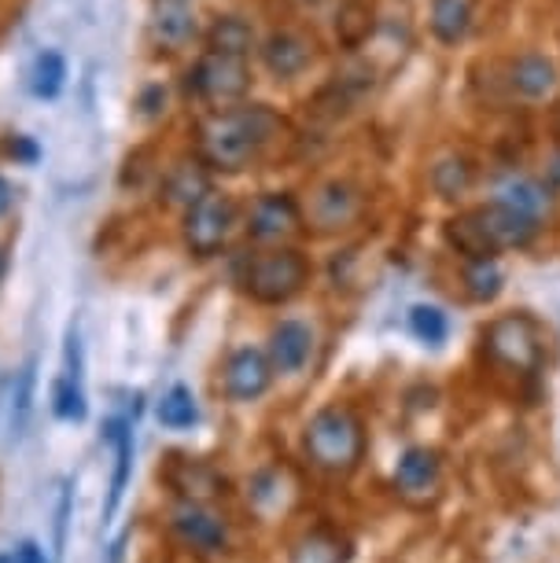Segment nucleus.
Wrapping results in <instances>:
<instances>
[{"label":"nucleus","instance_id":"obj_1","mask_svg":"<svg viewBox=\"0 0 560 563\" xmlns=\"http://www.w3.org/2000/svg\"><path fill=\"white\" fill-rule=\"evenodd\" d=\"M281 114L266 103H232L199 122V163L215 174H240L255 166L281 133Z\"/></svg>","mask_w":560,"mask_h":563},{"label":"nucleus","instance_id":"obj_2","mask_svg":"<svg viewBox=\"0 0 560 563\" xmlns=\"http://www.w3.org/2000/svg\"><path fill=\"white\" fill-rule=\"evenodd\" d=\"M538 229H542L538 221L516 214L513 207L491 199V203L458 210L442 225V236H447V243L464 262H498L502 254L531 247Z\"/></svg>","mask_w":560,"mask_h":563},{"label":"nucleus","instance_id":"obj_3","mask_svg":"<svg viewBox=\"0 0 560 563\" xmlns=\"http://www.w3.org/2000/svg\"><path fill=\"white\" fill-rule=\"evenodd\" d=\"M303 453L317 472L347 479L365 461V423L351 406H325L306 420Z\"/></svg>","mask_w":560,"mask_h":563},{"label":"nucleus","instance_id":"obj_4","mask_svg":"<svg viewBox=\"0 0 560 563\" xmlns=\"http://www.w3.org/2000/svg\"><path fill=\"white\" fill-rule=\"evenodd\" d=\"M483 357L498 372L535 379L546 365V332L527 310L498 313L483 328Z\"/></svg>","mask_w":560,"mask_h":563},{"label":"nucleus","instance_id":"obj_5","mask_svg":"<svg viewBox=\"0 0 560 563\" xmlns=\"http://www.w3.org/2000/svg\"><path fill=\"white\" fill-rule=\"evenodd\" d=\"M310 284V262L295 247H270L244 265V291L262 306H284Z\"/></svg>","mask_w":560,"mask_h":563},{"label":"nucleus","instance_id":"obj_6","mask_svg":"<svg viewBox=\"0 0 560 563\" xmlns=\"http://www.w3.org/2000/svg\"><path fill=\"white\" fill-rule=\"evenodd\" d=\"M188 89L204 103L232 108V103L244 100V92L251 89V63L248 56H237V52L207 48L204 56L196 59V67L188 70Z\"/></svg>","mask_w":560,"mask_h":563},{"label":"nucleus","instance_id":"obj_7","mask_svg":"<svg viewBox=\"0 0 560 563\" xmlns=\"http://www.w3.org/2000/svg\"><path fill=\"white\" fill-rule=\"evenodd\" d=\"M237 225V203L226 192H210L185 210V243L196 258H215Z\"/></svg>","mask_w":560,"mask_h":563},{"label":"nucleus","instance_id":"obj_8","mask_svg":"<svg viewBox=\"0 0 560 563\" xmlns=\"http://www.w3.org/2000/svg\"><path fill=\"white\" fill-rule=\"evenodd\" d=\"M442 479H447V467H442L439 450L409 445V450L398 456L395 475H391V486H395V494L403 505L431 508L442 497Z\"/></svg>","mask_w":560,"mask_h":563},{"label":"nucleus","instance_id":"obj_9","mask_svg":"<svg viewBox=\"0 0 560 563\" xmlns=\"http://www.w3.org/2000/svg\"><path fill=\"white\" fill-rule=\"evenodd\" d=\"M362 210H365V199L354 185H347V180H325V185H317L310 199H306L303 225L321 232V236H332V232L358 225Z\"/></svg>","mask_w":560,"mask_h":563},{"label":"nucleus","instance_id":"obj_10","mask_svg":"<svg viewBox=\"0 0 560 563\" xmlns=\"http://www.w3.org/2000/svg\"><path fill=\"white\" fill-rule=\"evenodd\" d=\"M303 229V207L288 192H266L251 207L248 232L262 247H288V240L299 236Z\"/></svg>","mask_w":560,"mask_h":563},{"label":"nucleus","instance_id":"obj_11","mask_svg":"<svg viewBox=\"0 0 560 563\" xmlns=\"http://www.w3.org/2000/svg\"><path fill=\"white\" fill-rule=\"evenodd\" d=\"M171 527L174 534L182 538V545H188L199 556H218V552L229 549V527L218 512H210L207 505L196 501H182L171 512Z\"/></svg>","mask_w":560,"mask_h":563},{"label":"nucleus","instance_id":"obj_12","mask_svg":"<svg viewBox=\"0 0 560 563\" xmlns=\"http://www.w3.org/2000/svg\"><path fill=\"white\" fill-rule=\"evenodd\" d=\"M273 384V365L266 350L255 346H240L232 350L226 361V372H221V387L232 401H259Z\"/></svg>","mask_w":560,"mask_h":563},{"label":"nucleus","instance_id":"obj_13","mask_svg":"<svg viewBox=\"0 0 560 563\" xmlns=\"http://www.w3.org/2000/svg\"><path fill=\"white\" fill-rule=\"evenodd\" d=\"M314 56H317L314 37L299 34V30H273L266 37V45H262V63H266V70L281 81H292L310 70Z\"/></svg>","mask_w":560,"mask_h":563},{"label":"nucleus","instance_id":"obj_14","mask_svg":"<svg viewBox=\"0 0 560 563\" xmlns=\"http://www.w3.org/2000/svg\"><path fill=\"white\" fill-rule=\"evenodd\" d=\"M266 354H270L273 372L292 376V372H299L314 354V328L303 324V321H292V317H288V321H281V324H273Z\"/></svg>","mask_w":560,"mask_h":563},{"label":"nucleus","instance_id":"obj_15","mask_svg":"<svg viewBox=\"0 0 560 563\" xmlns=\"http://www.w3.org/2000/svg\"><path fill=\"white\" fill-rule=\"evenodd\" d=\"M494 199L505 207H513L516 214L531 218V221H542L553 214V192L542 185L538 177H527V174H509L502 180L498 188H494Z\"/></svg>","mask_w":560,"mask_h":563},{"label":"nucleus","instance_id":"obj_16","mask_svg":"<svg viewBox=\"0 0 560 563\" xmlns=\"http://www.w3.org/2000/svg\"><path fill=\"white\" fill-rule=\"evenodd\" d=\"M509 89L520 100H546L557 89V63L542 52H520L509 63Z\"/></svg>","mask_w":560,"mask_h":563},{"label":"nucleus","instance_id":"obj_17","mask_svg":"<svg viewBox=\"0 0 560 563\" xmlns=\"http://www.w3.org/2000/svg\"><path fill=\"white\" fill-rule=\"evenodd\" d=\"M152 34L158 45L166 48H185L196 37V15L188 0H155L152 12Z\"/></svg>","mask_w":560,"mask_h":563},{"label":"nucleus","instance_id":"obj_18","mask_svg":"<svg viewBox=\"0 0 560 563\" xmlns=\"http://www.w3.org/2000/svg\"><path fill=\"white\" fill-rule=\"evenodd\" d=\"M475 4H480V0H431V8H428L431 37H436L439 45H461L472 30Z\"/></svg>","mask_w":560,"mask_h":563},{"label":"nucleus","instance_id":"obj_19","mask_svg":"<svg viewBox=\"0 0 560 563\" xmlns=\"http://www.w3.org/2000/svg\"><path fill=\"white\" fill-rule=\"evenodd\" d=\"M354 549L340 530L314 527L292 545V563H351Z\"/></svg>","mask_w":560,"mask_h":563},{"label":"nucleus","instance_id":"obj_20","mask_svg":"<svg viewBox=\"0 0 560 563\" xmlns=\"http://www.w3.org/2000/svg\"><path fill=\"white\" fill-rule=\"evenodd\" d=\"M171 486L182 494V501H196V505H207L210 497L221 494L226 479L215 472L210 464H199V461H185V456H174V472H171Z\"/></svg>","mask_w":560,"mask_h":563},{"label":"nucleus","instance_id":"obj_21","mask_svg":"<svg viewBox=\"0 0 560 563\" xmlns=\"http://www.w3.org/2000/svg\"><path fill=\"white\" fill-rule=\"evenodd\" d=\"M251 45H255V30H251L244 19L237 15H221L215 19L207 34V48L215 52H237V56H251Z\"/></svg>","mask_w":560,"mask_h":563},{"label":"nucleus","instance_id":"obj_22","mask_svg":"<svg viewBox=\"0 0 560 563\" xmlns=\"http://www.w3.org/2000/svg\"><path fill=\"white\" fill-rule=\"evenodd\" d=\"M199 166L204 163H182L174 169V177L166 180V199H171V203H185V210H188L196 199H204L210 192L207 174Z\"/></svg>","mask_w":560,"mask_h":563},{"label":"nucleus","instance_id":"obj_23","mask_svg":"<svg viewBox=\"0 0 560 563\" xmlns=\"http://www.w3.org/2000/svg\"><path fill=\"white\" fill-rule=\"evenodd\" d=\"M475 180V169L469 158H447V163H439L431 169V188L439 192V199H458L472 188Z\"/></svg>","mask_w":560,"mask_h":563},{"label":"nucleus","instance_id":"obj_24","mask_svg":"<svg viewBox=\"0 0 560 563\" xmlns=\"http://www.w3.org/2000/svg\"><path fill=\"white\" fill-rule=\"evenodd\" d=\"M502 269L498 262H464V291L472 302H494L502 291Z\"/></svg>","mask_w":560,"mask_h":563},{"label":"nucleus","instance_id":"obj_25","mask_svg":"<svg viewBox=\"0 0 560 563\" xmlns=\"http://www.w3.org/2000/svg\"><path fill=\"white\" fill-rule=\"evenodd\" d=\"M336 30L351 48L362 45L369 30H373V4L369 0H343V8L336 12Z\"/></svg>","mask_w":560,"mask_h":563},{"label":"nucleus","instance_id":"obj_26","mask_svg":"<svg viewBox=\"0 0 560 563\" xmlns=\"http://www.w3.org/2000/svg\"><path fill=\"white\" fill-rule=\"evenodd\" d=\"M196 420H199V406L188 387H174L171 395L158 401V423H163V428L182 431V428H193Z\"/></svg>","mask_w":560,"mask_h":563},{"label":"nucleus","instance_id":"obj_27","mask_svg":"<svg viewBox=\"0 0 560 563\" xmlns=\"http://www.w3.org/2000/svg\"><path fill=\"white\" fill-rule=\"evenodd\" d=\"M63 81H67V63H63V56L59 52H41L34 63V81H30L34 97H41V100L59 97Z\"/></svg>","mask_w":560,"mask_h":563},{"label":"nucleus","instance_id":"obj_28","mask_svg":"<svg viewBox=\"0 0 560 563\" xmlns=\"http://www.w3.org/2000/svg\"><path fill=\"white\" fill-rule=\"evenodd\" d=\"M409 328H414V335L420 343L439 346L450 332V321L439 306H414V310H409Z\"/></svg>","mask_w":560,"mask_h":563},{"label":"nucleus","instance_id":"obj_29","mask_svg":"<svg viewBox=\"0 0 560 563\" xmlns=\"http://www.w3.org/2000/svg\"><path fill=\"white\" fill-rule=\"evenodd\" d=\"M130 464H133V439L130 434H119V453H114V479H111V494H108V508L103 516H114V508L122 505V494H125V483H130Z\"/></svg>","mask_w":560,"mask_h":563},{"label":"nucleus","instance_id":"obj_30","mask_svg":"<svg viewBox=\"0 0 560 563\" xmlns=\"http://www.w3.org/2000/svg\"><path fill=\"white\" fill-rule=\"evenodd\" d=\"M56 417L63 420H81L86 417V398H81V379H70L63 376L59 387H56Z\"/></svg>","mask_w":560,"mask_h":563},{"label":"nucleus","instance_id":"obj_31","mask_svg":"<svg viewBox=\"0 0 560 563\" xmlns=\"http://www.w3.org/2000/svg\"><path fill=\"white\" fill-rule=\"evenodd\" d=\"M30 387H34V368H23V376H19V387H15V406H12V428L15 431L26 428V417H30Z\"/></svg>","mask_w":560,"mask_h":563},{"label":"nucleus","instance_id":"obj_32","mask_svg":"<svg viewBox=\"0 0 560 563\" xmlns=\"http://www.w3.org/2000/svg\"><path fill=\"white\" fill-rule=\"evenodd\" d=\"M15 563H48V560H45V552H41L37 541H23L15 552Z\"/></svg>","mask_w":560,"mask_h":563},{"label":"nucleus","instance_id":"obj_33","mask_svg":"<svg viewBox=\"0 0 560 563\" xmlns=\"http://www.w3.org/2000/svg\"><path fill=\"white\" fill-rule=\"evenodd\" d=\"M8 207H12V185H8V180L0 177V218L8 214Z\"/></svg>","mask_w":560,"mask_h":563},{"label":"nucleus","instance_id":"obj_34","mask_svg":"<svg viewBox=\"0 0 560 563\" xmlns=\"http://www.w3.org/2000/svg\"><path fill=\"white\" fill-rule=\"evenodd\" d=\"M553 133L560 136V100H557V108H553Z\"/></svg>","mask_w":560,"mask_h":563},{"label":"nucleus","instance_id":"obj_35","mask_svg":"<svg viewBox=\"0 0 560 563\" xmlns=\"http://www.w3.org/2000/svg\"><path fill=\"white\" fill-rule=\"evenodd\" d=\"M0 276H4V254H0Z\"/></svg>","mask_w":560,"mask_h":563},{"label":"nucleus","instance_id":"obj_36","mask_svg":"<svg viewBox=\"0 0 560 563\" xmlns=\"http://www.w3.org/2000/svg\"><path fill=\"white\" fill-rule=\"evenodd\" d=\"M0 563H12V560H8V556H0Z\"/></svg>","mask_w":560,"mask_h":563}]
</instances>
